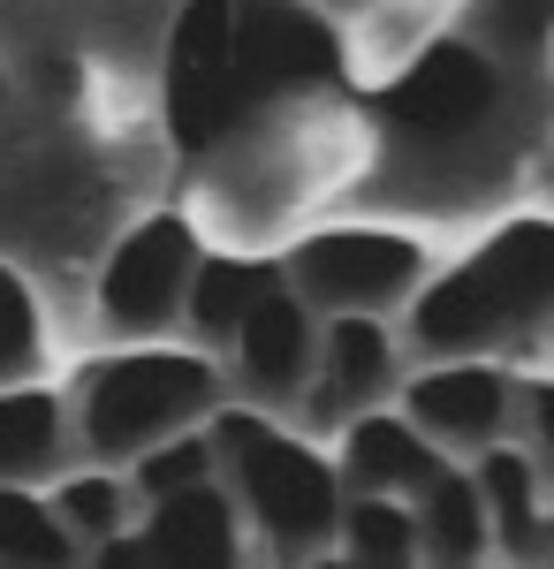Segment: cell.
<instances>
[{
  "instance_id": "obj_2",
  "label": "cell",
  "mask_w": 554,
  "mask_h": 569,
  "mask_svg": "<svg viewBox=\"0 0 554 569\" xmlns=\"http://www.w3.org/2000/svg\"><path fill=\"white\" fill-rule=\"evenodd\" d=\"M540 319H554V220H510L464 266L418 289L410 342L426 357H478L532 335Z\"/></svg>"
},
{
  "instance_id": "obj_18",
  "label": "cell",
  "mask_w": 554,
  "mask_h": 569,
  "mask_svg": "<svg viewBox=\"0 0 554 569\" xmlns=\"http://www.w3.org/2000/svg\"><path fill=\"white\" fill-rule=\"evenodd\" d=\"M342 539H349L357 562H410L418 555V517L403 509V493H365V501H349Z\"/></svg>"
},
{
  "instance_id": "obj_17",
  "label": "cell",
  "mask_w": 554,
  "mask_h": 569,
  "mask_svg": "<svg viewBox=\"0 0 554 569\" xmlns=\"http://www.w3.org/2000/svg\"><path fill=\"white\" fill-rule=\"evenodd\" d=\"M69 555H77V531L53 517V501L0 479V562H69Z\"/></svg>"
},
{
  "instance_id": "obj_23",
  "label": "cell",
  "mask_w": 554,
  "mask_h": 569,
  "mask_svg": "<svg viewBox=\"0 0 554 569\" xmlns=\"http://www.w3.org/2000/svg\"><path fill=\"white\" fill-rule=\"evenodd\" d=\"M547 547H554V531H547Z\"/></svg>"
},
{
  "instance_id": "obj_11",
  "label": "cell",
  "mask_w": 554,
  "mask_h": 569,
  "mask_svg": "<svg viewBox=\"0 0 554 569\" xmlns=\"http://www.w3.org/2000/svg\"><path fill=\"white\" fill-rule=\"evenodd\" d=\"M342 471L357 493H418L441 471V448L433 433H418L410 418H380V410H357L349 440H342Z\"/></svg>"
},
{
  "instance_id": "obj_14",
  "label": "cell",
  "mask_w": 554,
  "mask_h": 569,
  "mask_svg": "<svg viewBox=\"0 0 554 569\" xmlns=\"http://www.w3.org/2000/svg\"><path fill=\"white\" fill-rule=\"evenodd\" d=\"M274 281H281V266H274V259H198V266H190L182 305H190V319H198L206 342H228L236 319H244Z\"/></svg>"
},
{
  "instance_id": "obj_20",
  "label": "cell",
  "mask_w": 554,
  "mask_h": 569,
  "mask_svg": "<svg viewBox=\"0 0 554 569\" xmlns=\"http://www.w3.org/2000/svg\"><path fill=\"white\" fill-rule=\"evenodd\" d=\"M53 517L77 531V547H107V539H122V517H129V501H122V486L115 479H61V493H53Z\"/></svg>"
},
{
  "instance_id": "obj_1",
  "label": "cell",
  "mask_w": 554,
  "mask_h": 569,
  "mask_svg": "<svg viewBox=\"0 0 554 569\" xmlns=\"http://www.w3.org/2000/svg\"><path fill=\"white\" fill-rule=\"evenodd\" d=\"M335 77V31L297 0H182L168 39V137L214 152L244 114L327 91Z\"/></svg>"
},
{
  "instance_id": "obj_15",
  "label": "cell",
  "mask_w": 554,
  "mask_h": 569,
  "mask_svg": "<svg viewBox=\"0 0 554 569\" xmlns=\"http://www.w3.org/2000/svg\"><path fill=\"white\" fill-rule=\"evenodd\" d=\"M418 547H433L441 562H478L486 555V501L448 463L418 486Z\"/></svg>"
},
{
  "instance_id": "obj_12",
  "label": "cell",
  "mask_w": 554,
  "mask_h": 569,
  "mask_svg": "<svg viewBox=\"0 0 554 569\" xmlns=\"http://www.w3.org/2000/svg\"><path fill=\"white\" fill-rule=\"evenodd\" d=\"M387 380H395L387 327H373L365 311H335V327H327V388L311 395V426H342L349 410L380 402Z\"/></svg>"
},
{
  "instance_id": "obj_22",
  "label": "cell",
  "mask_w": 554,
  "mask_h": 569,
  "mask_svg": "<svg viewBox=\"0 0 554 569\" xmlns=\"http://www.w3.org/2000/svg\"><path fill=\"white\" fill-rule=\"evenodd\" d=\"M532 426H540V440L554 448V380H547L540 395H532Z\"/></svg>"
},
{
  "instance_id": "obj_24",
  "label": "cell",
  "mask_w": 554,
  "mask_h": 569,
  "mask_svg": "<svg viewBox=\"0 0 554 569\" xmlns=\"http://www.w3.org/2000/svg\"><path fill=\"white\" fill-rule=\"evenodd\" d=\"M0 91H8V84H0Z\"/></svg>"
},
{
  "instance_id": "obj_13",
  "label": "cell",
  "mask_w": 554,
  "mask_h": 569,
  "mask_svg": "<svg viewBox=\"0 0 554 569\" xmlns=\"http://www.w3.org/2000/svg\"><path fill=\"white\" fill-rule=\"evenodd\" d=\"M61 448H69L61 395L31 388V380H8V388H0V479L39 486L46 471H61Z\"/></svg>"
},
{
  "instance_id": "obj_4",
  "label": "cell",
  "mask_w": 554,
  "mask_h": 569,
  "mask_svg": "<svg viewBox=\"0 0 554 569\" xmlns=\"http://www.w3.org/2000/svg\"><path fill=\"white\" fill-rule=\"evenodd\" d=\"M214 456H228L236 493L251 501L258 531L281 555L327 547V531L342 525V479L327 471V456H311L304 440H289L281 426H266L251 410H220L214 418Z\"/></svg>"
},
{
  "instance_id": "obj_5",
  "label": "cell",
  "mask_w": 554,
  "mask_h": 569,
  "mask_svg": "<svg viewBox=\"0 0 554 569\" xmlns=\"http://www.w3.org/2000/svg\"><path fill=\"white\" fill-rule=\"evenodd\" d=\"M281 273L311 311H387L426 281V251L387 228H327V236H304Z\"/></svg>"
},
{
  "instance_id": "obj_10",
  "label": "cell",
  "mask_w": 554,
  "mask_h": 569,
  "mask_svg": "<svg viewBox=\"0 0 554 569\" xmlns=\"http://www.w3.org/2000/svg\"><path fill=\"white\" fill-rule=\"evenodd\" d=\"M236 357H244V380L266 395H297V380L311 372V305L289 289V273L236 319Z\"/></svg>"
},
{
  "instance_id": "obj_9",
  "label": "cell",
  "mask_w": 554,
  "mask_h": 569,
  "mask_svg": "<svg viewBox=\"0 0 554 569\" xmlns=\"http://www.w3.org/2000/svg\"><path fill=\"white\" fill-rule=\"evenodd\" d=\"M410 426L433 440H494L510 426V372L471 357H433L426 380H410Z\"/></svg>"
},
{
  "instance_id": "obj_19",
  "label": "cell",
  "mask_w": 554,
  "mask_h": 569,
  "mask_svg": "<svg viewBox=\"0 0 554 569\" xmlns=\"http://www.w3.org/2000/svg\"><path fill=\"white\" fill-rule=\"evenodd\" d=\"M129 463H137V493H145V501H160V493H175V486L214 479V440L182 426V433H160L152 448H137Z\"/></svg>"
},
{
  "instance_id": "obj_16",
  "label": "cell",
  "mask_w": 554,
  "mask_h": 569,
  "mask_svg": "<svg viewBox=\"0 0 554 569\" xmlns=\"http://www.w3.org/2000/svg\"><path fill=\"white\" fill-rule=\"evenodd\" d=\"M471 486H478V501H486V517H494V531H502V547L510 555H540L547 547V531H540V479H532V463L516 456V448H486V463L471 471Z\"/></svg>"
},
{
  "instance_id": "obj_7",
  "label": "cell",
  "mask_w": 554,
  "mask_h": 569,
  "mask_svg": "<svg viewBox=\"0 0 554 569\" xmlns=\"http://www.w3.org/2000/svg\"><path fill=\"white\" fill-rule=\"evenodd\" d=\"M190 266H198V236L175 213L129 228L122 251L99 273V319L115 335H152L182 311V289H190Z\"/></svg>"
},
{
  "instance_id": "obj_21",
  "label": "cell",
  "mask_w": 554,
  "mask_h": 569,
  "mask_svg": "<svg viewBox=\"0 0 554 569\" xmlns=\"http://www.w3.org/2000/svg\"><path fill=\"white\" fill-rule=\"evenodd\" d=\"M46 357V327H39V305H31V289L0 266V388L8 380H31Z\"/></svg>"
},
{
  "instance_id": "obj_8",
  "label": "cell",
  "mask_w": 554,
  "mask_h": 569,
  "mask_svg": "<svg viewBox=\"0 0 554 569\" xmlns=\"http://www.w3.org/2000/svg\"><path fill=\"white\" fill-rule=\"evenodd\" d=\"M107 562H236V509L214 493V479L175 486L152 501L137 539H107Z\"/></svg>"
},
{
  "instance_id": "obj_6",
  "label": "cell",
  "mask_w": 554,
  "mask_h": 569,
  "mask_svg": "<svg viewBox=\"0 0 554 569\" xmlns=\"http://www.w3.org/2000/svg\"><path fill=\"white\" fill-rule=\"evenodd\" d=\"M494 99H502L494 61L464 39H441L380 91V122L403 137H464L494 114Z\"/></svg>"
},
{
  "instance_id": "obj_3",
  "label": "cell",
  "mask_w": 554,
  "mask_h": 569,
  "mask_svg": "<svg viewBox=\"0 0 554 569\" xmlns=\"http://www.w3.org/2000/svg\"><path fill=\"white\" fill-rule=\"evenodd\" d=\"M220 395V372L190 350H129L99 357L77 388V418H85L91 456L122 463L137 448H152L160 433H182L190 418H206Z\"/></svg>"
}]
</instances>
